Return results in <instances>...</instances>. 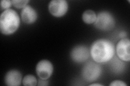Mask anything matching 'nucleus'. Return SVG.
<instances>
[{
    "label": "nucleus",
    "instance_id": "nucleus-13",
    "mask_svg": "<svg viewBox=\"0 0 130 86\" xmlns=\"http://www.w3.org/2000/svg\"><path fill=\"white\" fill-rule=\"evenodd\" d=\"M22 84L25 86H35L38 84V81L35 76L28 74L23 77Z\"/></svg>",
    "mask_w": 130,
    "mask_h": 86
},
{
    "label": "nucleus",
    "instance_id": "nucleus-12",
    "mask_svg": "<svg viewBox=\"0 0 130 86\" xmlns=\"http://www.w3.org/2000/svg\"><path fill=\"white\" fill-rule=\"evenodd\" d=\"M111 62V67L113 71L117 73L122 72L125 66L123 61L120 60L119 58H115Z\"/></svg>",
    "mask_w": 130,
    "mask_h": 86
},
{
    "label": "nucleus",
    "instance_id": "nucleus-9",
    "mask_svg": "<svg viewBox=\"0 0 130 86\" xmlns=\"http://www.w3.org/2000/svg\"><path fill=\"white\" fill-rule=\"evenodd\" d=\"M21 73L16 69L8 71L5 76V83L9 86H19L22 82Z\"/></svg>",
    "mask_w": 130,
    "mask_h": 86
},
{
    "label": "nucleus",
    "instance_id": "nucleus-1",
    "mask_svg": "<svg viewBox=\"0 0 130 86\" xmlns=\"http://www.w3.org/2000/svg\"><path fill=\"white\" fill-rule=\"evenodd\" d=\"M90 54L93 60L97 63L108 62L115 55V45L107 39H98L92 44Z\"/></svg>",
    "mask_w": 130,
    "mask_h": 86
},
{
    "label": "nucleus",
    "instance_id": "nucleus-11",
    "mask_svg": "<svg viewBox=\"0 0 130 86\" xmlns=\"http://www.w3.org/2000/svg\"><path fill=\"white\" fill-rule=\"evenodd\" d=\"M96 18V15L92 10H86L84 12L82 15V19L84 23L87 24L94 23Z\"/></svg>",
    "mask_w": 130,
    "mask_h": 86
},
{
    "label": "nucleus",
    "instance_id": "nucleus-10",
    "mask_svg": "<svg viewBox=\"0 0 130 86\" xmlns=\"http://www.w3.org/2000/svg\"><path fill=\"white\" fill-rule=\"evenodd\" d=\"M21 16L22 21L27 24L35 23L38 18L37 12L29 5L26 6L22 9Z\"/></svg>",
    "mask_w": 130,
    "mask_h": 86
},
{
    "label": "nucleus",
    "instance_id": "nucleus-15",
    "mask_svg": "<svg viewBox=\"0 0 130 86\" xmlns=\"http://www.w3.org/2000/svg\"><path fill=\"white\" fill-rule=\"evenodd\" d=\"M12 5L11 1L9 0H2L1 1V10H6L9 9V8Z\"/></svg>",
    "mask_w": 130,
    "mask_h": 86
},
{
    "label": "nucleus",
    "instance_id": "nucleus-14",
    "mask_svg": "<svg viewBox=\"0 0 130 86\" xmlns=\"http://www.w3.org/2000/svg\"><path fill=\"white\" fill-rule=\"evenodd\" d=\"M29 2L28 0H13L11 1V3L12 5L16 8L23 9L24 7L27 6V4Z\"/></svg>",
    "mask_w": 130,
    "mask_h": 86
},
{
    "label": "nucleus",
    "instance_id": "nucleus-19",
    "mask_svg": "<svg viewBox=\"0 0 130 86\" xmlns=\"http://www.w3.org/2000/svg\"><path fill=\"white\" fill-rule=\"evenodd\" d=\"M90 86H93V85H98V86H103V85L101 84H100V83H92L90 85H89Z\"/></svg>",
    "mask_w": 130,
    "mask_h": 86
},
{
    "label": "nucleus",
    "instance_id": "nucleus-2",
    "mask_svg": "<svg viewBox=\"0 0 130 86\" xmlns=\"http://www.w3.org/2000/svg\"><path fill=\"white\" fill-rule=\"evenodd\" d=\"M20 18L15 10L9 9L4 11L0 16V30L5 35H10L17 31Z\"/></svg>",
    "mask_w": 130,
    "mask_h": 86
},
{
    "label": "nucleus",
    "instance_id": "nucleus-5",
    "mask_svg": "<svg viewBox=\"0 0 130 86\" xmlns=\"http://www.w3.org/2000/svg\"><path fill=\"white\" fill-rule=\"evenodd\" d=\"M68 4L66 0H53L48 5V10L53 16L60 17L67 13Z\"/></svg>",
    "mask_w": 130,
    "mask_h": 86
},
{
    "label": "nucleus",
    "instance_id": "nucleus-18",
    "mask_svg": "<svg viewBox=\"0 0 130 86\" xmlns=\"http://www.w3.org/2000/svg\"><path fill=\"white\" fill-rule=\"evenodd\" d=\"M119 36H120V37L122 39L125 38V37L126 36V32H124V31L121 32H120V34H119Z\"/></svg>",
    "mask_w": 130,
    "mask_h": 86
},
{
    "label": "nucleus",
    "instance_id": "nucleus-17",
    "mask_svg": "<svg viewBox=\"0 0 130 86\" xmlns=\"http://www.w3.org/2000/svg\"><path fill=\"white\" fill-rule=\"evenodd\" d=\"M49 84L48 81H47V80H43L41 79H40L38 82V85H48Z\"/></svg>",
    "mask_w": 130,
    "mask_h": 86
},
{
    "label": "nucleus",
    "instance_id": "nucleus-8",
    "mask_svg": "<svg viewBox=\"0 0 130 86\" xmlns=\"http://www.w3.org/2000/svg\"><path fill=\"white\" fill-rule=\"evenodd\" d=\"M130 41L128 38L121 39L116 47V52L118 57L123 61H129Z\"/></svg>",
    "mask_w": 130,
    "mask_h": 86
},
{
    "label": "nucleus",
    "instance_id": "nucleus-4",
    "mask_svg": "<svg viewBox=\"0 0 130 86\" xmlns=\"http://www.w3.org/2000/svg\"><path fill=\"white\" fill-rule=\"evenodd\" d=\"M101 72L102 68L98 63L88 61L82 69L81 76L85 81L88 82H91L97 80L100 77Z\"/></svg>",
    "mask_w": 130,
    "mask_h": 86
},
{
    "label": "nucleus",
    "instance_id": "nucleus-3",
    "mask_svg": "<svg viewBox=\"0 0 130 86\" xmlns=\"http://www.w3.org/2000/svg\"><path fill=\"white\" fill-rule=\"evenodd\" d=\"M95 27L101 31H110L115 27L116 20L113 16L107 11H103L98 14L94 23Z\"/></svg>",
    "mask_w": 130,
    "mask_h": 86
},
{
    "label": "nucleus",
    "instance_id": "nucleus-6",
    "mask_svg": "<svg viewBox=\"0 0 130 86\" xmlns=\"http://www.w3.org/2000/svg\"><path fill=\"white\" fill-rule=\"evenodd\" d=\"M36 72L40 79L47 80L53 72V66L48 60H42L36 65Z\"/></svg>",
    "mask_w": 130,
    "mask_h": 86
},
{
    "label": "nucleus",
    "instance_id": "nucleus-16",
    "mask_svg": "<svg viewBox=\"0 0 130 86\" xmlns=\"http://www.w3.org/2000/svg\"><path fill=\"white\" fill-rule=\"evenodd\" d=\"M111 86H127V84L120 80H115L109 84Z\"/></svg>",
    "mask_w": 130,
    "mask_h": 86
},
{
    "label": "nucleus",
    "instance_id": "nucleus-7",
    "mask_svg": "<svg viewBox=\"0 0 130 86\" xmlns=\"http://www.w3.org/2000/svg\"><path fill=\"white\" fill-rule=\"evenodd\" d=\"M72 60L76 63H82L86 61L89 56L88 48L85 45H77L73 47L71 52Z\"/></svg>",
    "mask_w": 130,
    "mask_h": 86
}]
</instances>
